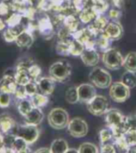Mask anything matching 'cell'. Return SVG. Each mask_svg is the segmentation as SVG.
<instances>
[{
    "instance_id": "1",
    "label": "cell",
    "mask_w": 136,
    "mask_h": 153,
    "mask_svg": "<svg viewBox=\"0 0 136 153\" xmlns=\"http://www.w3.org/2000/svg\"><path fill=\"white\" fill-rule=\"evenodd\" d=\"M105 121L107 127L112 131L114 136L123 135L129 130L126 117L117 109H109L106 113Z\"/></svg>"
},
{
    "instance_id": "2",
    "label": "cell",
    "mask_w": 136,
    "mask_h": 153,
    "mask_svg": "<svg viewBox=\"0 0 136 153\" xmlns=\"http://www.w3.org/2000/svg\"><path fill=\"white\" fill-rule=\"evenodd\" d=\"M50 76L55 81L64 82L69 80L72 74V66L69 62L61 60L54 62L49 69Z\"/></svg>"
},
{
    "instance_id": "3",
    "label": "cell",
    "mask_w": 136,
    "mask_h": 153,
    "mask_svg": "<svg viewBox=\"0 0 136 153\" xmlns=\"http://www.w3.org/2000/svg\"><path fill=\"white\" fill-rule=\"evenodd\" d=\"M69 122V113L62 108H54L48 114V123L52 128L57 130L65 128Z\"/></svg>"
},
{
    "instance_id": "4",
    "label": "cell",
    "mask_w": 136,
    "mask_h": 153,
    "mask_svg": "<svg viewBox=\"0 0 136 153\" xmlns=\"http://www.w3.org/2000/svg\"><path fill=\"white\" fill-rule=\"evenodd\" d=\"M88 77L92 85L100 88H107L112 84L111 74L101 67H95L90 72Z\"/></svg>"
},
{
    "instance_id": "5",
    "label": "cell",
    "mask_w": 136,
    "mask_h": 153,
    "mask_svg": "<svg viewBox=\"0 0 136 153\" xmlns=\"http://www.w3.org/2000/svg\"><path fill=\"white\" fill-rule=\"evenodd\" d=\"M103 63L111 70L119 69L123 66L124 57L122 56L121 53L114 48H109L103 53Z\"/></svg>"
},
{
    "instance_id": "6",
    "label": "cell",
    "mask_w": 136,
    "mask_h": 153,
    "mask_svg": "<svg viewBox=\"0 0 136 153\" xmlns=\"http://www.w3.org/2000/svg\"><path fill=\"white\" fill-rule=\"evenodd\" d=\"M14 134L25 140L28 144H32L38 140L40 132L37 125L25 123V124H19L15 127Z\"/></svg>"
},
{
    "instance_id": "7",
    "label": "cell",
    "mask_w": 136,
    "mask_h": 153,
    "mask_svg": "<svg viewBox=\"0 0 136 153\" xmlns=\"http://www.w3.org/2000/svg\"><path fill=\"white\" fill-rule=\"evenodd\" d=\"M88 112L94 116L100 117L106 114L109 108V102L106 97L102 95H96L92 100L86 104Z\"/></svg>"
},
{
    "instance_id": "8",
    "label": "cell",
    "mask_w": 136,
    "mask_h": 153,
    "mask_svg": "<svg viewBox=\"0 0 136 153\" xmlns=\"http://www.w3.org/2000/svg\"><path fill=\"white\" fill-rule=\"evenodd\" d=\"M131 88L125 85L122 81L112 83L110 86L109 95L112 100L118 103L126 101L131 95Z\"/></svg>"
},
{
    "instance_id": "9",
    "label": "cell",
    "mask_w": 136,
    "mask_h": 153,
    "mask_svg": "<svg viewBox=\"0 0 136 153\" xmlns=\"http://www.w3.org/2000/svg\"><path fill=\"white\" fill-rule=\"evenodd\" d=\"M67 128L69 134L75 138H82L88 134V131L87 122L81 117H75L69 120Z\"/></svg>"
},
{
    "instance_id": "10",
    "label": "cell",
    "mask_w": 136,
    "mask_h": 153,
    "mask_svg": "<svg viewBox=\"0 0 136 153\" xmlns=\"http://www.w3.org/2000/svg\"><path fill=\"white\" fill-rule=\"evenodd\" d=\"M38 30L43 38L49 40L54 34V26L52 20L47 14L43 15L37 22Z\"/></svg>"
},
{
    "instance_id": "11",
    "label": "cell",
    "mask_w": 136,
    "mask_h": 153,
    "mask_svg": "<svg viewBox=\"0 0 136 153\" xmlns=\"http://www.w3.org/2000/svg\"><path fill=\"white\" fill-rule=\"evenodd\" d=\"M103 34L110 41H117L120 39L123 34V29L119 21H109L105 27Z\"/></svg>"
},
{
    "instance_id": "12",
    "label": "cell",
    "mask_w": 136,
    "mask_h": 153,
    "mask_svg": "<svg viewBox=\"0 0 136 153\" xmlns=\"http://www.w3.org/2000/svg\"><path fill=\"white\" fill-rule=\"evenodd\" d=\"M77 93L79 102L88 104L96 95V91L93 85L84 83L77 86Z\"/></svg>"
},
{
    "instance_id": "13",
    "label": "cell",
    "mask_w": 136,
    "mask_h": 153,
    "mask_svg": "<svg viewBox=\"0 0 136 153\" xmlns=\"http://www.w3.org/2000/svg\"><path fill=\"white\" fill-rule=\"evenodd\" d=\"M29 66L30 65H27L26 63H19L17 65L14 78L19 85H26V84L32 81L29 74Z\"/></svg>"
},
{
    "instance_id": "14",
    "label": "cell",
    "mask_w": 136,
    "mask_h": 153,
    "mask_svg": "<svg viewBox=\"0 0 136 153\" xmlns=\"http://www.w3.org/2000/svg\"><path fill=\"white\" fill-rule=\"evenodd\" d=\"M38 90L44 95H50L53 93L56 81L51 76H41L37 81Z\"/></svg>"
},
{
    "instance_id": "15",
    "label": "cell",
    "mask_w": 136,
    "mask_h": 153,
    "mask_svg": "<svg viewBox=\"0 0 136 153\" xmlns=\"http://www.w3.org/2000/svg\"><path fill=\"white\" fill-rule=\"evenodd\" d=\"M18 87V83L14 78V76L4 75L0 80V92L14 94Z\"/></svg>"
},
{
    "instance_id": "16",
    "label": "cell",
    "mask_w": 136,
    "mask_h": 153,
    "mask_svg": "<svg viewBox=\"0 0 136 153\" xmlns=\"http://www.w3.org/2000/svg\"><path fill=\"white\" fill-rule=\"evenodd\" d=\"M81 57L84 64L87 66H95L100 61V56L95 48L84 49Z\"/></svg>"
},
{
    "instance_id": "17",
    "label": "cell",
    "mask_w": 136,
    "mask_h": 153,
    "mask_svg": "<svg viewBox=\"0 0 136 153\" xmlns=\"http://www.w3.org/2000/svg\"><path fill=\"white\" fill-rule=\"evenodd\" d=\"M108 22L109 21L106 17L103 16V14H100L93 20L92 23L89 25L88 28L95 37H97L99 34L103 32Z\"/></svg>"
},
{
    "instance_id": "18",
    "label": "cell",
    "mask_w": 136,
    "mask_h": 153,
    "mask_svg": "<svg viewBox=\"0 0 136 153\" xmlns=\"http://www.w3.org/2000/svg\"><path fill=\"white\" fill-rule=\"evenodd\" d=\"M33 34L26 29L18 34L15 39V43L20 48H30L33 43Z\"/></svg>"
},
{
    "instance_id": "19",
    "label": "cell",
    "mask_w": 136,
    "mask_h": 153,
    "mask_svg": "<svg viewBox=\"0 0 136 153\" xmlns=\"http://www.w3.org/2000/svg\"><path fill=\"white\" fill-rule=\"evenodd\" d=\"M16 124L14 120L7 113L0 114V131L2 134H9L15 128Z\"/></svg>"
},
{
    "instance_id": "20",
    "label": "cell",
    "mask_w": 136,
    "mask_h": 153,
    "mask_svg": "<svg viewBox=\"0 0 136 153\" xmlns=\"http://www.w3.org/2000/svg\"><path fill=\"white\" fill-rule=\"evenodd\" d=\"M26 124L37 125L40 124L44 119V114L39 108L33 107L28 114L24 117Z\"/></svg>"
},
{
    "instance_id": "21",
    "label": "cell",
    "mask_w": 136,
    "mask_h": 153,
    "mask_svg": "<svg viewBox=\"0 0 136 153\" xmlns=\"http://www.w3.org/2000/svg\"><path fill=\"white\" fill-rule=\"evenodd\" d=\"M99 14L94 7H84L83 10L79 14V19L83 23H89L93 21Z\"/></svg>"
},
{
    "instance_id": "22",
    "label": "cell",
    "mask_w": 136,
    "mask_h": 153,
    "mask_svg": "<svg viewBox=\"0 0 136 153\" xmlns=\"http://www.w3.org/2000/svg\"><path fill=\"white\" fill-rule=\"evenodd\" d=\"M11 148L17 153H31V150L29 148L28 143L21 137L16 136L14 137L12 142Z\"/></svg>"
},
{
    "instance_id": "23",
    "label": "cell",
    "mask_w": 136,
    "mask_h": 153,
    "mask_svg": "<svg viewBox=\"0 0 136 153\" xmlns=\"http://www.w3.org/2000/svg\"><path fill=\"white\" fill-rule=\"evenodd\" d=\"M69 148V144L64 139L58 138L52 141L50 149L51 153H65Z\"/></svg>"
},
{
    "instance_id": "24",
    "label": "cell",
    "mask_w": 136,
    "mask_h": 153,
    "mask_svg": "<svg viewBox=\"0 0 136 153\" xmlns=\"http://www.w3.org/2000/svg\"><path fill=\"white\" fill-rule=\"evenodd\" d=\"M63 25L69 30L72 33H75L78 30L79 21L74 14H69L64 18L63 21Z\"/></svg>"
},
{
    "instance_id": "25",
    "label": "cell",
    "mask_w": 136,
    "mask_h": 153,
    "mask_svg": "<svg viewBox=\"0 0 136 153\" xmlns=\"http://www.w3.org/2000/svg\"><path fill=\"white\" fill-rule=\"evenodd\" d=\"M126 71L133 72L136 74V53H129L123 60V66Z\"/></svg>"
},
{
    "instance_id": "26",
    "label": "cell",
    "mask_w": 136,
    "mask_h": 153,
    "mask_svg": "<svg viewBox=\"0 0 136 153\" xmlns=\"http://www.w3.org/2000/svg\"><path fill=\"white\" fill-rule=\"evenodd\" d=\"M85 49L84 45L79 42L78 40H76L75 38H72L70 42H69V53L70 55L72 56H81L84 50Z\"/></svg>"
},
{
    "instance_id": "27",
    "label": "cell",
    "mask_w": 136,
    "mask_h": 153,
    "mask_svg": "<svg viewBox=\"0 0 136 153\" xmlns=\"http://www.w3.org/2000/svg\"><path fill=\"white\" fill-rule=\"evenodd\" d=\"M30 98V100L33 104V107L39 108L45 106L49 102V97L47 96L44 95L41 93H36Z\"/></svg>"
},
{
    "instance_id": "28",
    "label": "cell",
    "mask_w": 136,
    "mask_h": 153,
    "mask_svg": "<svg viewBox=\"0 0 136 153\" xmlns=\"http://www.w3.org/2000/svg\"><path fill=\"white\" fill-rule=\"evenodd\" d=\"M33 108V104L31 102L30 99H28V98L20 100L18 105V110L19 113L23 117L28 114Z\"/></svg>"
},
{
    "instance_id": "29",
    "label": "cell",
    "mask_w": 136,
    "mask_h": 153,
    "mask_svg": "<svg viewBox=\"0 0 136 153\" xmlns=\"http://www.w3.org/2000/svg\"><path fill=\"white\" fill-rule=\"evenodd\" d=\"M121 81L129 88H135L136 86V74L133 72L126 71L122 75Z\"/></svg>"
},
{
    "instance_id": "30",
    "label": "cell",
    "mask_w": 136,
    "mask_h": 153,
    "mask_svg": "<svg viewBox=\"0 0 136 153\" xmlns=\"http://www.w3.org/2000/svg\"><path fill=\"white\" fill-rule=\"evenodd\" d=\"M57 2L58 0H40L37 6V9L43 12L52 11Z\"/></svg>"
},
{
    "instance_id": "31",
    "label": "cell",
    "mask_w": 136,
    "mask_h": 153,
    "mask_svg": "<svg viewBox=\"0 0 136 153\" xmlns=\"http://www.w3.org/2000/svg\"><path fill=\"white\" fill-rule=\"evenodd\" d=\"M22 19H24V18L21 14L14 12V14H12L10 16L8 17L5 22H6L7 27L14 28V27H17V26L21 25Z\"/></svg>"
},
{
    "instance_id": "32",
    "label": "cell",
    "mask_w": 136,
    "mask_h": 153,
    "mask_svg": "<svg viewBox=\"0 0 136 153\" xmlns=\"http://www.w3.org/2000/svg\"><path fill=\"white\" fill-rule=\"evenodd\" d=\"M65 100L69 104L73 105L79 102L77 86H71L65 92Z\"/></svg>"
},
{
    "instance_id": "33",
    "label": "cell",
    "mask_w": 136,
    "mask_h": 153,
    "mask_svg": "<svg viewBox=\"0 0 136 153\" xmlns=\"http://www.w3.org/2000/svg\"><path fill=\"white\" fill-rule=\"evenodd\" d=\"M113 139H114V143H113V144H114L115 147H117V148H119L122 152L129 151V149H130V146H129L128 144H127V143H126V140L124 138L123 134V135H119V136H114Z\"/></svg>"
},
{
    "instance_id": "34",
    "label": "cell",
    "mask_w": 136,
    "mask_h": 153,
    "mask_svg": "<svg viewBox=\"0 0 136 153\" xmlns=\"http://www.w3.org/2000/svg\"><path fill=\"white\" fill-rule=\"evenodd\" d=\"M78 153H99L97 146L90 142L81 143L78 148Z\"/></svg>"
},
{
    "instance_id": "35",
    "label": "cell",
    "mask_w": 136,
    "mask_h": 153,
    "mask_svg": "<svg viewBox=\"0 0 136 153\" xmlns=\"http://www.w3.org/2000/svg\"><path fill=\"white\" fill-rule=\"evenodd\" d=\"M70 41H59L56 46V50L58 54L62 55V56H69L70 55L69 53V42Z\"/></svg>"
},
{
    "instance_id": "36",
    "label": "cell",
    "mask_w": 136,
    "mask_h": 153,
    "mask_svg": "<svg viewBox=\"0 0 136 153\" xmlns=\"http://www.w3.org/2000/svg\"><path fill=\"white\" fill-rule=\"evenodd\" d=\"M95 6L94 9L96 10L98 14H103L109 7L110 0H93Z\"/></svg>"
},
{
    "instance_id": "37",
    "label": "cell",
    "mask_w": 136,
    "mask_h": 153,
    "mask_svg": "<svg viewBox=\"0 0 136 153\" xmlns=\"http://www.w3.org/2000/svg\"><path fill=\"white\" fill-rule=\"evenodd\" d=\"M123 136L130 148L136 145V128L129 129L123 134Z\"/></svg>"
},
{
    "instance_id": "38",
    "label": "cell",
    "mask_w": 136,
    "mask_h": 153,
    "mask_svg": "<svg viewBox=\"0 0 136 153\" xmlns=\"http://www.w3.org/2000/svg\"><path fill=\"white\" fill-rule=\"evenodd\" d=\"M29 74H30L32 81L37 82V81L41 77V69L38 65H30L29 66Z\"/></svg>"
},
{
    "instance_id": "39",
    "label": "cell",
    "mask_w": 136,
    "mask_h": 153,
    "mask_svg": "<svg viewBox=\"0 0 136 153\" xmlns=\"http://www.w3.org/2000/svg\"><path fill=\"white\" fill-rule=\"evenodd\" d=\"M112 138H113V133L109 128L102 129L100 131V140L101 144L106 143L107 141L111 140Z\"/></svg>"
},
{
    "instance_id": "40",
    "label": "cell",
    "mask_w": 136,
    "mask_h": 153,
    "mask_svg": "<svg viewBox=\"0 0 136 153\" xmlns=\"http://www.w3.org/2000/svg\"><path fill=\"white\" fill-rule=\"evenodd\" d=\"M25 88H26V93H27L29 97H31L32 96L38 93V85H37V82H35V81H32L30 82H29L28 84H26L25 85Z\"/></svg>"
},
{
    "instance_id": "41",
    "label": "cell",
    "mask_w": 136,
    "mask_h": 153,
    "mask_svg": "<svg viewBox=\"0 0 136 153\" xmlns=\"http://www.w3.org/2000/svg\"><path fill=\"white\" fill-rule=\"evenodd\" d=\"M11 94L7 93H2L0 92V108H7L10 104L11 101V97H10Z\"/></svg>"
},
{
    "instance_id": "42",
    "label": "cell",
    "mask_w": 136,
    "mask_h": 153,
    "mask_svg": "<svg viewBox=\"0 0 136 153\" xmlns=\"http://www.w3.org/2000/svg\"><path fill=\"white\" fill-rule=\"evenodd\" d=\"M14 95L15 96V97L19 99V100H22V99H26L28 98V95L26 93V88H25V85H18L16 90L14 92Z\"/></svg>"
},
{
    "instance_id": "43",
    "label": "cell",
    "mask_w": 136,
    "mask_h": 153,
    "mask_svg": "<svg viewBox=\"0 0 136 153\" xmlns=\"http://www.w3.org/2000/svg\"><path fill=\"white\" fill-rule=\"evenodd\" d=\"M100 153H116L115 146L112 143H103L101 144Z\"/></svg>"
},
{
    "instance_id": "44",
    "label": "cell",
    "mask_w": 136,
    "mask_h": 153,
    "mask_svg": "<svg viewBox=\"0 0 136 153\" xmlns=\"http://www.w3.org/2000/svg\"><path fill=\"white\" fill-rule=\"evenodd\" d=\"M10 10L9 2H0V16H5L7 15Z\"/></svg>"
},
{
    "instance_id": "45",
    "label": "cell",
    "mask_w": 136,
    "mask_h": 153,
    "mask_svg": "<svg viewBox=\"0 0 136 153\" xmlns=\"http://www.w3.org/2000/svg\"><path fill=\"white\" fill-rule=\"evenodd\" d=\"M120 17H121L120 10L113 8V9H111L109 10V18L112 21H119Z\"/></svg>"
},
{
    "instance_id": "46",
    "label": "cell",
    "mask_w": 136,
    "mask_h": 153,
    "mask_svg": "<svg viewBox=\"0 0 136 153\" xmlns=\"http://www.w3.org/2000/svg\"><path fill=\"white\" fill-rule=\"evenodd\" d=\"M72 5L76 14H80V12L83 10L84 8V0H72Z\"/></svg>"
},
{
    "instance_id": "47",
    "label": "cell",
    "mask_w": 136,
    "mask_h": 153,
    "mask_svg": "<svg viewBox=\"0 0 136 153\" xmlns=\"http://www.w3.org/2000/svg\"><path fill=\"white\" fill-rule=\"evenodd\" d=\"M110 2H111L114 8H116V9L119 10L122 9L124 3L123 0H110Z\"/></svg>"
},
{
    "instance_id": "48",
    "label": "cell",
    "mask_w": 136,
    "mask_h": 153,
    "mask_svg": "<svg viewBox=\"0 0 136 153\" xmlns=\"http://www.w3.org/2000/svg\"><path fill=\"white\" fill-rule=\"evenodd\" d=\"M1 153H17L15 151L11 148V147H6L5 146L3 149L2 150Z\"/></svg>"
},
{
    "instance_id": "49",
    "label": "cell",
    "mask_w": 136,
    "mask_h": 153,
    "mask_svg": "<svg viewBox=\"0 0 136 153\" xmlns=\"http://www.w3.org/2000/svg\"><path fill=\"white\" fill-rule=\"evenodd\" d=\"M33 153H51L50 149L48 148H41L36 150Z\"/></svg>"
},
{
    "instance_id": "50",
    "label": "cell",
    "mask_w": 136,
    "mask_h": 153,
    "mask_svg": "<svg viewBox=\"0 0 136 153\" xmlns=\"http://www.w3.org/2000/svg\"><path fill=\"white\" fill-rule=\"evenodd\" d=\"M5 147L4 144V135L0 131V153Z\"/></svg>"
},
{
    "instance_id": "51",
    "label": "cell",
    "mask_w": 136,
    "mask_h": 153,
    "mask_svg": "<svg viewBox=\"0 0 136 153\" xmlns=\"http://www.w3.org/2000/svg\"><path fill=\"white\" fill-rule=\"evenodd\" d=\"M6 26H7L6 22L3 21V20L0 18V31L5 30V29H6Z\"/></svg>"
},
{
    "instance_id": "52",
    "label": "cell",
    "mask_w": 136,
    "mask_h": 153,
    "mask_svg": "<svg viewBox=\"0 0 136 153\" xmlns=\"http://www.w3.org/2000/svg\"><path fill=\"white\" fill-rule=\"evenodd\" d=\"M65 153H78V149H75V148H69Z\"/></svg>"
},
{
    "instance_id": "53",
    "label": "cell",
    "mask_w": 136,
    "mask_h": 153,
    "mask_svg": "<svg viewBox=\"0 0 136 153\" xmlns=\"http://www.w3.org/2000/svg\"><path fill=\"white\" fill-rule=\"evenodd\" d=\"M129 153H136V145L133 146V147H131L130 149L128 151Z\"/></svg>"
},
{
    "instance_id": "54",
    "label": "cell",
    "mask_w": 136,
    "mask_h": 153,
    "mask_svg": "<svg viewBox=\"0 0 136 153\" xmlns=\"http://www.w3.org/2000/svg\"><path fill=\"white\" fill-rule=\"evenodd\" d=\"M1 1H2V2H10L11 0H1Z\"/></svg>"
}]
</instances>
